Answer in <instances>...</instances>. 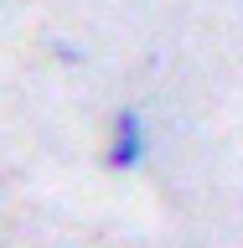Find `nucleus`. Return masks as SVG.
I'll return each mask as SVG.
<instances>
[{
	"label": "nucleus",
	"instance_id": "f257e3e1",
	"mask_svg": "<svg viewBox=\"0 0 243 248\" xmlns=\"http://www.w3.org/2000/svg\"><path fill=\"white\" fill-rule=\"evenodd\" d=\"M145 160V124L140 108H119L114 114V140H109V166L114 170H135Z\"/></svg>",
	"mask_w": 243,
	"mask_h": 248
}]
</instances>
